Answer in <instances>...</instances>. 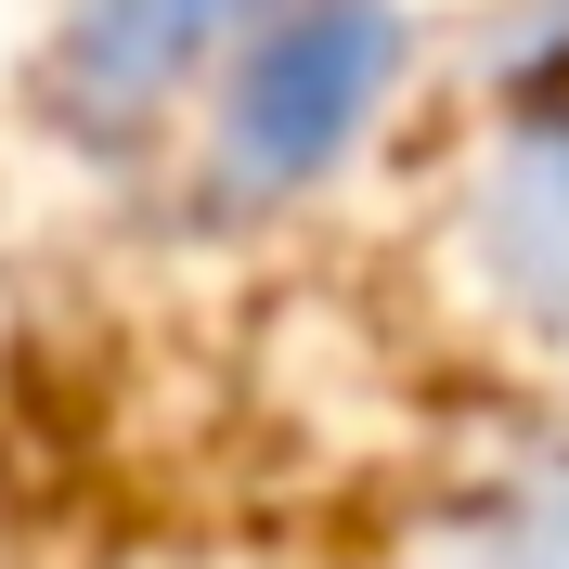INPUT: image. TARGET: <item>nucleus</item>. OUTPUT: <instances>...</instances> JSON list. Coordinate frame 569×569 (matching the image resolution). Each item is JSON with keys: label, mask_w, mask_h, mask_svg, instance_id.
Masks as SVG:
<instances>
[{"label": "nucleus", "mask_w": 569, "mask_h": 569, "mask_svg": "<svg viewBox=\"0 0 569 569\" xmlns=\"http://www.w3.org/2000/svg\"><path fill=\"white\" fill-rule=\"evenodd\" d=\"M389 66H401V13L389 0H298V13H272L247 39V66H233V156L259 181L337 169V142L376 117Z\"/></svg>", "instance_id": "nucleus-1"}, {"label": "nucleus", "mask_w": 569, "mask_h": 569, "mask_svg": "<svg viewBox=\"0 0 569 569\" xmlns=\"http://www.w3.org/2000/svg\"><path fill=\"white\" fill-rule=\"evenodd\" d=\"M233 13L247 0H91L66 27V91L91 117H117V104H156L169 78H194L233 39Z\"/></svg>", "instance_id": "nucleus-2"}]
</instances>
